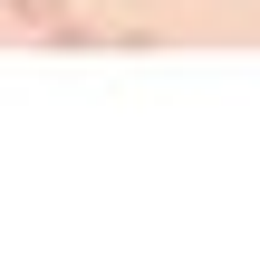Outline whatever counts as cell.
<instances>
[{
	"label": "cell",
	"mask_w": 260,
	"mask_h": 260,
	"mask_svg": "<svg viewBox=\"0 0 260 260\" xmlns=\"http://www.w3.org/2000/svg\"><path fill=\"white\" fill-rule=\"evenodd\" d=\"M58 10H68V0H10V19H29V29H48Z\"/></svg>",
	"instance_id": "obj_2"
},
{
	"label": "cell",
	"mask_w": 260,
	"mask_h": 260,
	"mask_svg": "<svg viewBox=\"0 0 260 260\" xmlns=\"http://www.w3.org/2000/svg\"><path fill=\"white\" fill-rule=\"evenodd\" d=\"M48 39H58V48H96V39H106V19H87V10H58V19H48Z\"/></svg>",
	"instance_id": "obj_1"
}]
</instances>
